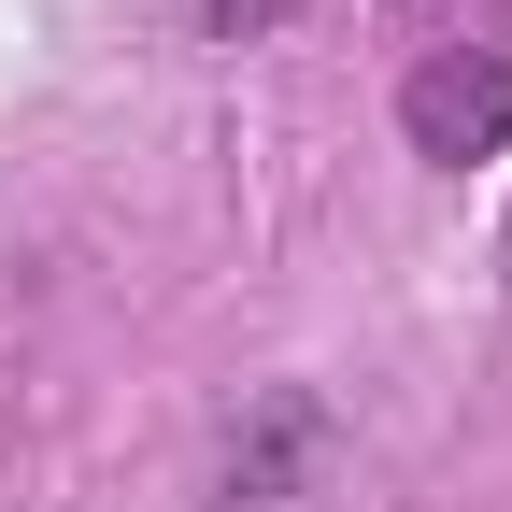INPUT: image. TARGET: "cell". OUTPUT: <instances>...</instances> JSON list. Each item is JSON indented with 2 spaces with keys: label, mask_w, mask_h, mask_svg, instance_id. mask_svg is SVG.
Masks as SVG:
<instances>
[{
  "label": "cell",
  "mask_w": 512,
  "mask_h": 512,
  "mask_svg": "<svg viewBox=\"0 0 512 512\" xmlns=\"http://www.w3.org/2000/svg\"><path fill=\"white\" fill-rule=\"evenodd\" d=\"M399 128H413V157H498L512 143V43L427 57V72L399 86Z\"/></svg>",
  "instance_id": "cell-1"
},
{
  "label": "cell",
  "mask_w": 512,
  "mask_h": 512,
  "mask_svg": "<svg viewBox=\"0 0 512 512\" xmlns=\"http://www.w3.org/2000/svg\"><path fill=\"white\" fill-rule=\"evenodd\" d=\"M214 15H228V29H271V15H299V0H214Z\"/></svg>",
  "instance_id": "cell-2"
}]
</instances>
